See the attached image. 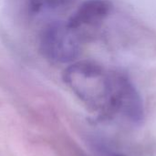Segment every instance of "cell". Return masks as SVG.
I'll return each mask as SVG.
<instances>
[{
    "label": "cell",
    "instance_id": "1",
    "mask_svg": "<svg viewBox=\"0 0 156 156\" xmlns=\"http://www.w3.org/2000/svg\"><path fill=\"white\" fill-rule=\"evenodd\" d=\"M63 80L87 106L96 111H110L111 72L101 65L90 60L74 62L65 69Z\"/></svg>",
    "mask_w": 156,
    "mask_h": 156
},
{
    "label": "cell",
    "instance_id": "2",
    "mask_svg": "<svg viewBox=\"0 0 156 156\" xmlns=\"http://www.w3.org/2000/svg\"><path fill=\"white\" fill-rule=\"evenodd\" d=\"M83 39L67 22L56 21L46 26L39 37L43 56L54 63H69L80 55Z\"/></svg>",
    "mask_w": 156,
    "mask_h": 156
},
{
    "label": "cell",
    "instance_id": "3",
    "mask_svg": "<svg viewBox=\"0 0 156 156\" xmlns=\"http://www.w3.org/2000/svg\"><path fill=\"white\" fill-rule=\"evenodd\" d=\"M110 111L119 112L133 123L144 120L142 98L131 80L122 72H111Z\"/></svg>",
    "mask_w": 156,
    "mask_h": 156
},
{
    "label": "cell",
    "instance_id": "4",
    "mask_svg": "<svg viewBox=\"0 0 156 156\" xmlns=\"http://www.w3.org/2000/svg\"><path fill=\"white\" fill-rule=\"evenodd\" d=\"M112 9L110 0H86L67 21L83 41L91 32L99 28Z\"/></svg>",
    "mask_w": 156,
    "mask_h": 156
},
{
    "label": "cell",
    "instance_id": "5",
    "mask_svg": "<svg viewBox=\"0 0 156 156\" xmlns=\"http://www.w3.org/2000/svg\"><path fill=\"white\" fill-rule=\"evenodd\" d=\"M69 2L70 0H28V6L31 12L40 13L63 7Z\"/></svg>",
    "mask_w": 156,
    "mask_h": 156
}]
</instances>
